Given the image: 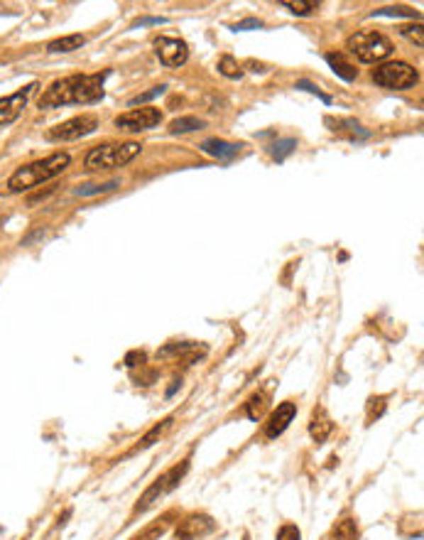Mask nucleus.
Returning <instances> with one entry per match:
<instances>
[{"label":"nucleus","instance_id":"f257e3e1","mask_svg":"<svg viewBox=\"0 0 424 540\" xmlns=\"http://www.w3.org/2000/svg\"><path fill=\"white\" fill-rule=\"evenodd\" d=\"M108 69L96 74H72L59 79L40 96V109H62L69 104H94L104 99V82L108 79Z\"/></svg>","mask_w":424,"mask_h":540},{"label":"nucleus","instance_id":"f03ea898","mask_svg":"<svg viewBox=\"0 0 424 540\" xmlns=\"http://www.w3.org/2000/svg\"><path fill=\"white\" fill-rule=\"evenodd\" d=\"M69 162H72V158H69L67 153H55V155H50V158H45V160H37V162L25 165V167L15 170V172L10 175L8 192L18 194V192L32 189V187H37V184H42V182L62 175L64 170L69 167Z\"/></svg>","mask_w":424,"mask_h":540},{"label":"nucleus","instance_id":"7ed1b4c3","mask_svg":"<svg viewBox=\"0 0 424 540\" xmlns=\"http://www.w3.org/2000/svg\"><path fill=\"white\" fill-rule=\"evenodd\" d=\"M135 155H140V143H108V145H99L94 150L86 153V170L96 172V170H116L130 162Z\"/></svg>","mask_w":424,"mask_h":540},{"label":"nucleus","instance_id":"20e7f679","mask_svg":"<svg viewBox=\"0 0 424 540\" xmlns=\"http://www.w3.org/2000/svg\"><path fill=\"white\" fill-rule=\"evenodd\" d=\"M346 47L351 50V55H356L358 62H366V64L385 60V57H390V52H393V42H390L383 32H375V30L351 35Z\"/></svg>","mask_w":424,"mask_h":540},{"label":"nucleus","instance_id":"39448f33","mask_svg":"<svg viewBox=\"0 0 424 540\" xmlns=\"http://www.w3.org/2000/svg\"><path fill=\"white\" fill-rule=\"evenodd\" d=\"M189 472V459H184V462H179V464H174L172 469H167L164 474H160L157 479L152 481V484L145 489V494L140 496V501L135 504V513H143V511H147L150 506H155L157 504L162 496H167L169 491H174L177 486H179V481L184 479V474Z\"/></svg>","mask_w":424,"mask_h":540},{"label":"nucleus","instance_id":"423d86ee","mask_svg":"<svg viewBox=\"0 0 424 540\" xmlns=\"http://www.w3.org/2000/svg\"><path fill=\"white\" fill-rule=\"evenodd\" d=\"M373 82L383 89L402 91V89L415 87V84L420 82V74L407 62H388V64H380L378 69H373Z\"/></svg>","mask_w":424,"mask_h":540},{"label":"nucleus","instance_id":"0eeeda50","mask_svg":"<svg viewBox=\"0 0 424 540\" xmlns=\"http://www.w3.org/2000/svg\"><path fill=\"white\" fill-rule=\"evenodd\" d=\"M99 128V119L94 114H84V116H74V119L59 123V126L50 128L47 131V140L52 143H67V140H79V138H86Z\"/></svg>","mask_w":424,"mask_h":540},{"label":"nucleus","instance_id":"6e6552de","mask_svg":"<svg viewBox=\"0 0 424 540\" xmlns=\"http://www.w3.org/2000/svg\"><path fill=\"white\" fill-rule=\"evenodd\" d=\"M160 123H162L160 109L147 106V109H133V111H128V114L118 116L116 128L123 133H140V131H150V128L160 126Z\"/></svg>","mask_w":424,"mask_h":540},{"label":"nucleus","instance_id":"1a4fd4ad","mask_svg":"<svg viewBox=\"0 0 424 540\" xmlns=\"http://www.w3.org/2000/svg\"><path fill=\"white\" fill-rule=\"evenodd\" d=\"M155 52H157L160 62L169 69H177L182 64H186L189 60V47H186L184 40H177V37H160L155 42Z\"/></svg>","mask_w":424,"mask_h":540},{"label":"nucleus","instance_id":"9d476101","mask_svg":"<svg viewBox=\"0 0 424 540\" xmlns=\"http://www.w3.org/2000/svg\"><path fill=\"white\" fill-rule=\"evenodd\" d=\"M35 89H37V84H30V87H23L20 91H15V94L0 99V128L10 126L13 121L20 119V114H23V109L28 106V101Z\"/></svg>","mask_w":424,"mask_h":540},{"label":"nucleus","instance_id":"9b49d317","mask_svg":"<svg viewBox=\"0 0 424 540\" xmlns=\"http://www.w3.org/2000/svg\"><path fill=\"white\" fill-rule=\"evenodd\" d=\"M294 415H297V403H292V400H284V403L277 405V410L270 415V420L265 422V437H267V440H275V437H280L282 432L289 427V422L294 420Z\"/></svg>","mask_w":424,"mask_h":540},{"label":"nucleus","instance_id":"f8f14e48","mask_svg":"<svg viewBox=\"0 0 424 540\" xmlns=\"http://www.w3.org/2000/svg\"><path fill=\"white\" fill-rule=\"evenodd\" d=\"M208 531H213V521L208 516H189L177 526L174 540H196L206 536Z\"/></svg>","mask_w":424,"mask_h":540},{"label":"nucleus","instance_id":"ddd939ff","mask_svg":"<svg viewBox=\"0 0 424 540\" xmlns=\"http://www.w3.org/2000/svg\"><path fill=\"white\" fill-rule=\"evenodd\" d=\"M201 150L216 160H233L235 155L240 153V145L226 143V140H221V138H208V140L201 143Z\"/></svg>","mask_w":424,"mask_h":540},{"label":"nucleus","instance_id":"4468645a","mask_svg":"<svg viewBox=\"0 0 424 540\" xmlns=\"http://www.w3.org/2000/svg\"><path fill=\"white\" fill-rule=\"evenodd\" d=\"M331 430H334V422H331V418L326 415V410L324 408L314 410L311 422H309V435L314 437V442H324L326 437L331 435Z\"/></svg>","mask_w":424,"mask_h":540},{"label":"nucleus","instance_id":"2eb2a0df","mask_svg":"<svg viewBox=\"0 0 424 540\" xmlns=\"http://www.w3.org/2000/svg\"><path fill=\"white\" fill-rule=\"evenodd\" d=\"M324 60H326V64H329L331 69H334L336 77H341L343 82H353V79L358 77V69L353 67V64L348 62L346 57L341 55V52H329Z\"/></svg>","mask_w":424,"mask_h":540},{"label":"nucleus","instance_id":"dca6fc26","mask_svg":"<svg viewBox=\"0 0 424 540\" xmlns=\"http://www.w3.org/2000/svg\"><path fill=\"white\" fill-rule=\"evenodd\" d=\"M326 126H331V131L339 133V136H346L351 140L356 138H368V131H363V126L353 119H326Z\"/></svg>","mask_w":424,"mask_h":540},{"label":"nucleus","instance_id":"f3484780","mask_svg":"<svg viewBox=\"0 0 424 540\" xmlns=\"http://www.w3.org/2000/svg\"><path fill=\"white\" fill-rule=\"evenodd\" d=\"M84 45H86L84 35H67V37H59V40H52L50 45H47V52H50V55H67V52L82 50Z\"/></svg>","mask_w":424,"mask_h":540},{"label":"nucleus","instance_id":"a211bd4d","mask_svg":"<svg viewBox=\"0 0 424 540\" xmlns=\"http://www.w3.org/2000/svg\"><path fill=\"white\" fill-rule=\"evenodd\" d=\"M361 533H358V523L353 518H341L334 528H331V540H358Z\"/></svg>","mask_w":424,"mask_h":540},{"label":"nucleus","instance_id":"6ab92c4d","mask_svg":"<svg viewBox=\"0 0 424 540\" xmlns=\"http://www.w3.org/2000/svg\"><path fill=\"white\" fill-rule=\"evenodd\" d=\"M203 128V121L196 119V116H182V119H174L169 123V133L172 136H182V133H191Z\"/></svg>","mask_w":424,"mask_h":540},{"label":"nucleus","instance_id":"aec40b11","mask_svg":"<svg viewBox=\"0 0 424 540\" xmlns=\"http://www.w3.org/2000/svg\"><path fill=\"white\" fill-rule=\"evenodd\" d=\"M280 5L282 8H287L289 13H294V15H311L314 10H319V3L316 0H280Z\"/></svg>","mask_w":424,"mask_h":540},{"label":"nucleus","instance_id":"412c9836","mask_svg":"<svg viewBox=\"0 0 424 540\" xmlns=\"http://www.w3.org/2000/svg\"><path fill=\"white\" fill-rule=\"evenodd\" d=\"M121 187V182L118 180H111V182H106V184H89V187H79L74 194L77 197H94V194H108V192H113V189H118Z\"/></svg>","mask_w":424,"mask_h":540},{"label":"nucleus","instance_id":"4be33fe9","mask_svg":"<svg viewBox=\"0 0 424 540\" xmlns=\"http://www.w3.org/2000/svg\"><path fill=\"white\" fill-rule=\"evenodd\" d=\"M370 18H415V20H420V13H417V10H407V8H380V10H373Z\"/></svg>","mask_w":424,"mask_h":540},{"label":"nucleus","instance_id":"5701e85b","mask_svg":"<svg viewBox=\"0 0 424 540\" xmlns=\"http://www.w3.org/2000/svg\"><path fill=\"white\" fill-rule=\"evenodd\" d=\"M218 72L223 74V77H228V79H240L243 77V69L238 67V62L233 60V57H221L218 60Z\"/></svg>","mask_w":424,"mask_h":540},{"label":"nucleus","instance_id":"b1692460","mask_svg":"<svg viewBox=\"0 0 424 540\" xmlns=\"http://www.w3.org/2000/svg\"><path fill=\"white\" fill-rule=\"evenodd\" d=\"M294 148H297V140H294V138H284V140H277L275 145H272V158H275L277 162H282L287 155L294 153Z\"/></svg>","mask_w":424,"mask_h":540},{"label":"nucleus","instance_id":"393cba45","mask_svg":"<svg viewBox=\"0 0 424 540\" xmlns=\"http://www.w3.org/2000/svg\"><path fill=\"white\" fill-rule=\"evenodd\" d=\"M169 425H172V418H167V420H162V422H160V425H157V427H152V430H150V432H147V435H145V437H143V440H140V445H138V447H135V450H147V447H150V445H155V440H157V437H160V435H162V432H164V430H167V427H169Z\"/></svg>","mask_w":424,"mask_h":540},{"label":"nucleus","instance_id":"a878e982","mask_svg":"<svg viewBox=\"0 0 424 540\" xmlns=\"http://www.w3.org/2000/svg\"><path fill=\"white\" fill-rule=\"evenodd\" d=\"M265 410V395L262 393H255L253 398L245 403V413H248L250 420H260V413Z\"/></svg>","mask_w":424,"mask_h":540},{"label":"nucleus","instance_id":"bb28decb","mask_svg":"<svg viewBox=\"0 0 424 540\" xmlns=\"http://www.w3.org/2000/svg\"><path fill=\"white\" fill-rule=\"evenodd\" d=\"M167 518H169V516H164L162 521H160V523H155V526H150L147 531H145V533H140V536H135L133 540H152V538L162 536V533H164V528H167Z\"/></svg>","mask_w":424,"mask_h":540},{"label":"nucleus","instance_id":"cd10ccee","mask_svg":"<svg viewBox=\"0 0 424 540\" xmlns=\"http://www.w3.org/2000/svg\"><path fill=\"white\" fill-rule=\"evenodd\" d=\"M277 540H302V533L294 523H284V526L277 531Z\"/></svg>","mask_w":424,"mask_h":540},{"label":"nucleus","instance_id":"c85d7f7f","mask_svg":"<svg viewBox=\"0 0 424 540\" xmlns=\"http://www.w3.org/2000/svg\"><path fill=\"white\" fill-rule=\"evenodd\" d=\"M294 89H302V91H309V94L319 96V99H321V101H324V104H331V96H329V94H324V91H321V89H316V87H314V84H311V82H307V79H302V82H297V87H294Z\"/></svg>","mask_w":424,"mask_h":540},{"label":"nucleus","instance_id":"c756f323","mask_svg":"<svg viewBox=\"0 0 424 540\" xmlns=\"http://www.w3.org/2000/svg\"><path fill=\"white\" fill-rule=\"evenodd\" d=\"M164 89H167V87H155V89L145 91V94L135 96V99H130V104H128V106H138V104H145V101H152L155 96H162V94H164Z\"/></svg>","mask_w":424,"mask_h":540},{"label":"nucleus","instance_id":"7c9ffc66","mask_svg":"<svg viewBox=\"0 0 424 540\" xmlns=\"http://www.w3.org/2000/svg\"><path fill=\"white\" fill-rule=\"evenodd\" d=\"M260 28H262V20H257V18H248V20H240V23H235L230 30H235V32H245V30H260Z\"/></svg>","mask_w":424,"mask_h":540},{"label":"nucleus","instance_id":"2f4dec72","mask_svg":"<svg viewBox=\"0 0 424 540\" xmlns=\"http://www.w3.org/2000/svg\"><path fill=\"white\" fill-rule=\"evenodd\" d=\"M400 32L405 37H410V40H415L417 45H422V25H415V28H402Z\"/></svg>","mask_w":424,"mask_h":540},{"label":"nucleus","instance_id":"473e14b6","mask_svg":"<svg viewBox=\"0 0 424 540\" xmlns=\"http://www.w3.org/2000/svg\"><path fill=\"white\" fill-rule=\"evenodd\" d=\"M167 23V18H143V20H138L135 25H140V28H147V25H164Z\"/></svg>","mask_w":424,"mask_h":540}]
</instances>
